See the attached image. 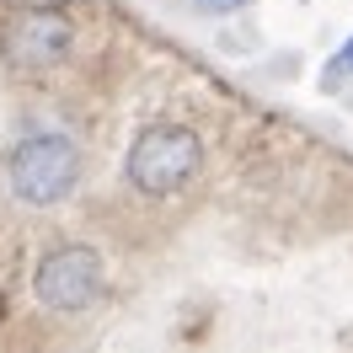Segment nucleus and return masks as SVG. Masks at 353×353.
<instances>
[{
  "label": "nucleus",
  "instance_id": "1",
  "mask_svg": "<svg viewBox=\"0 0 353 353\" xmlns=\"http://www.w3.org/2000/svg\"><path fill=\"white\" fill-rule=\"evenodd\" d=\"M6 182L32 209L65 203L75 193V182H81V150H75V139L54 134V129H32L27 139H17V150L6 155Z\"/></svg>",
  "mask_w": 353,
  "mask_h": 353
},
{
  "label": "nucleus",
  "instance_id": "2",
  "mask_svg": "<svg viewBox=\"0 0 353 353\" xmlns=\"http://www.w3.org/2000/svg\"><path fill=\"white\" fill-rule=\"evenodd\" d=\"M203 166V139L188 123H150L129 145V182L150 199L182 193Z\"/></svg>",
  "mask_w": 353,
  "mask_h": 353
},
{
  "label": "nucleus",
  "instance_id": "3",
  "mask_svg": "<svg viewBox=\"0 0 353 353\" xmlns=\"http://www.w3.org/2000/svg\"><path fill=\"white\" fill-rule=\"evenodd\" d=\"M75 43V22L54 6H27L0 27V59L11 70H54Z\"/></svg>",
  "mask_w": 353,
  "mask_h": 353
},
{
  "label": "nucleus",
  "instance_id": "4",
  "mask_svg": "<svg viewBox=\"0 0 353 353\" xmlns=\"http://www.w3.org/2000/svg\"><path fill=\"white\" fill-rule=\"evenodd\" d=\"M32 294H38V305H48V310L81 316V310L102 294V257H97L91 246H54L43 263H38Z\"/></svg>",
  "mask_w": 353,
  "mask_h": 353
},
{
  "label": "nucleus",
  "instance_id": "5",
  "mask_svg": "<svg viewBox=\"0 0 353 353\" xmlns=\"http://www.w3.org/2000/svg\"><path fill=\"white\" fill-rule=\"evenodd\" d=\"M246 0H193V11L199 17H230V11H241Z\"/></svg>",
  "mask_w": 353,
  "mask_h": 353
},
{
  "label": "nucleus",
  "instance_id": "6",
  "mask_svg": "<svg viewBox=\"0 0 353 353\" xmlns=\"http://www.w3.org/2000/svg\"><path fill=\"white\" fill-rule=\"evenodd\" d=\"M343 65L353 70V38H348V43H343Z\"/></svg>",
  "mask_w": 353,
  "mask_h": 353
}]
</instances>
